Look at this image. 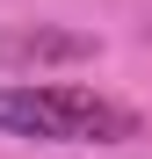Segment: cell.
I'll use <instances>...</instances> for the list:
<instances>
[{
  "mask_svg": "<svg viewBox=\"0 0 152 159\" xmlns=\"http://www.w3.org/2000/svg\"><path fill=\"white\" fill-rule=\"evenodd\" d=\"M0 130L7 138H36V145H123V138H138V116L123 101L94 94V87L15 80V87H0Z\"/></svg>",
  "mask_w": 152,
  "mask_h": 159,
  "instance_id": "cell-1",
  "label": "cell"
},
{
  "mask_svg": "<svg viewBox=\"0 0 152 159\" xmlns=\"http://www.w3.org/2000/svg\"><path fill=\"white\" fill-rule=\"evenodd\" d=\"M80 58H94V36H80V29H7L0 36V65H80Z\"/></svg>",
  "mask_w": 152,
  "mask_h": 159,
  "instance_id": "cell-2",
  "label": "cell"
}]
</instances>
